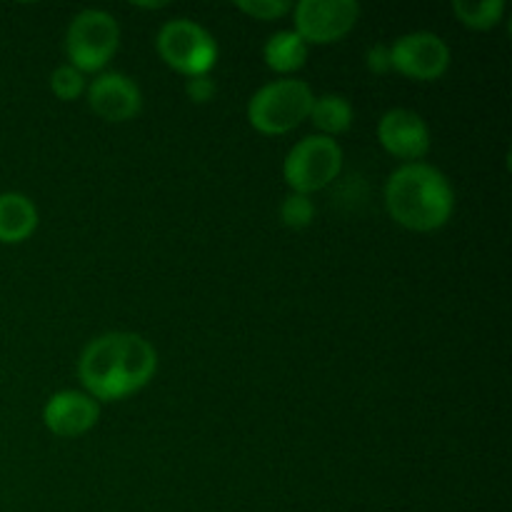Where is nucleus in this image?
<instances>
[{"instance_id":"obj_20","label":"nucleus","mask_w":512,"mask_h":512,"mask_svg":"<svg viewBox=\"0 0 512 512\" xmlns=\"http://www.w3.org/2000/svg\"><path fill=\"white\" fill-rule=\"evenodd\" d=\"M365 65H368V70H373V73L378 75L393 70V65H390V45L378 43L373 45V48H368V53H365Z\"/></svg>"},{"instance_id":"obj_10","label":"nucleus","mask_w":512,"mask_h":512,"mask_svg":"<svg viewBox=\"0 0 512 512\" xmlns=\"http://www.w3.org/2000/svg\"><path fill=\"white\" fill-rule=\"evenodd\" d=\"M378 140L395 158L418 163L430 150V128L415 110L393 108L380 118Z\"/></svg>"},{"instance_id":"obj_2","label":"nucleus","mask_w":512,"mask_h":512,"mask_svg":"<svg viewBox=\"0 0 512 512\" xmlns=\"http://www.w3.org/2000/svg\"><path fill=\"white\" fill-rule=\"evenodd\" d=\"M385 208L403 228L430 233L453 215V185L430 163H405L385 183Z\"/></svg>"},{"instance_id":"obj_6","label":"nucleus","mask_w":512,"mask_h":512,"mask_svg":"<svg viewBox=\"0 0 512 512\" xmlns=\"http://www.w3.org/2000/svg\"><path fill=\"white\" fill-rule=\"evenodd\" d=\"M158 53L170 68L183 75H205L218 60V43L200 23L190 18H173L160 28Z\"/></svg>"},{"instance_id":"obj_3","label":"nucleus","mask_w":512,"mask_h":512,"mask_svg":"<svg viewBox=\"0 0 512 512\" xmlns=\"http://www.w3.org/2000/svg\"><path fill=\"white\" fill-rule=\"evenodd\" d=\"M313 88L300 78H280L263 85L248 103V120L265 135H283L310 118Z\"/></svg>"},{"instance_id":"obj_17","label":"nucleus","mask_w":512,"mask_h":512,"mask_svg":"<svg viewBox=\"0 0 512 512\" xmlns=\"http://www.w3.org/2000/svg\"><path fill=\"white\" fill-rule=\"evenodd\" d=\"M85 78L78 68H73L70 63L58 65L50 75V90L58 95L60 100H75L85 93Z\"/></svg>"},{"instance_id":"obj_5","label":"nucleus","mask_w":512,"mask_h":512,"mask_svg":"<svg viewBox=\"0 0 512 512\" xmlns=\"http://www.w3.org/2000/svg\"><path fill=\"white\" fill-rule=\"evenodd\" d=\"M120 43V25L108 10L85 8L70 20L65 30V53L80 73L100 70L115 55Z\"/></svg>"},{"instance_id":"obj_19","label":"nucleus","mask_w":512,"mask_h":512,"mask_svg":"<svg viewBox=\"0 0 512 512\" xmlns=\"http://www.w3.org/2000/svg\"><path fill=\"white\" fill-rule=\"evenodd\" d=\"M185 95H188L193 103H208L215 95V83L208 73L205 75H190L185 80Z\"/></svg>"},{"instance_id":"obj_13","label":"nucleus","mask_w":512,"mask_h":512,"mask_svg":"<svg viewBox=\"0 0 512 512\" xmlns=\"http://www.w3.org/2000/svg\"><path fill=\"white\" fill-rule=\"evenodd\" d=\"M263 58L278 73H293L308 60V43L295 30H278L265 40Z\"/></svg>"},{"instance_id":"obj_11","label":"nucleus","mask_w":512,"mask_h":512,"mask_svg":"<svg viewBox=\"0 0 512 512\" xmlns=\"http://www.w3.org/2000/svg\"><path fill=\"white\" fill-rule=\"evenodd\" d=\"M98 400L78 390H60L45 403L43 423L45 428L60 438H75L83 435L98 423Z\"/></svg>"},{"instance_id":"obj_21","label":"nucleus","mask_w":512,"mask_h":512,"mask_svg":"<svg viewBox=\"0 0 512 512\" xmlns=\"http://www.w3.org/2000/svg\"><path fill=\"white\" fill-rule=\"evenodd\" d=\"M138 8H165V3H135Z\"/></svg>"},{"instance_id":"obj_7","label":"nucleus","mask_w":512,"mask_h":512,"mask_svg":"<svg viewBox=\"0 0 512 512\" xmlns=\"http://www.w3.org/2000/svg\"><path fill=\"white\" fill-rule=\"evenodd\" d=\"M295 33L308 45H328L345 38L360 18L355 0H300L293 5Z\"/></svg>"},{"instance_id":"obj_16","label":"nucleus","mask_w":512,"mask_h":512,"mask_svg":"<svg viewBox=\"0 0 512 512\" xmlns=\"http://www.w3.org/2000/svg\"><path fill=\"white\" fill-rule=\"evenodd\" d=\"M315 218V205L310 200V195H300L290 190L288 195L280 203V220H283L285 228L303 230L313 223Z\"/></svg>"},{"instance_id":"obj_9","label":"nucleus","mask_w":512,"mask_h":512,"mask_svg":"<svg viewBox=\"0 0 512 512\" xmlns=\"http://www.w3.org/2000/svg\"><path fill=\"white\" fill-rule=\"evenodd\" d=\"M85 95H88L90 110L108 123H125L143 108V93H140L138 83L115 70L93 78V83L85 88Z\"/></svg>"},{"instance_id":"obj_14","label":"nucleus","mask_w":512,"mask_h":512,"mask_svg":"<svg viewBox=\"0 0 512 512\" xmlns=\"http://www.w3.org/2000/svg\"><path fill=\"white\" fill-rule=\"evenodd\" d=\"M353 105L345 95L338 93H325L313 100L310 108V118H313L315 128L323 130V135L333 138V135L345 133L353 125Z\"/></svg>"},{"instance_id":"obj_4","label":"nucleus","mask_w":512,"mask_h":512,"mask_svg":"<svg viewBox=\"0 0 512 512\" xmlns=\"http://www.w3.org/2000/svg\"><path fill=\"white\" fill-rule=\"evenodd\" d=\"M343 170V148L328 135H308L288 150L283 163L285 183L293 193L310 195L328 188Z\"/></svg>"},{"instance_id":"obj_18","label":"nucleus","mask_w":512,"mask_h":512,"mask_svg":"<svg viewBox=\"0 0 512 512\" xmlns=\"http://www.w3.org/2000/svg\"><path fill=\"white\" fill-rule=\"evenodd\" d=\"M235 5L255 20H278L293 10V3L288 0H238Z\"/></svg>"},{"instance_id":"obj_8","label":"nucleus","mask_w":512,"mask_h":512,"mask_svg":"<svg viewBox=\"0 0 512 512\" xmlns=\"http://www.w3.org/2000/svg\"><path fill=\"white\" fill-rule=\"evenodd\" d=\"M390 65L413 80H438L450 68V48L438 33L415 30L393 40Z\"/></svg>"},{"instance_id":"obj_15","label":"nucleus","mask_w":512,"mask_h":512,"mask_svg":"<svg viewBox=\"0 0 512 512\" xmlns=\"http://www.w3.org/2000/svg\"><path fill=\"white\" fill-rule=\"evenodd\" d=\"M453 13L465 28L488 30L503 20L505 0H453Z\"/></svg>"},{"instance_id":"obj_12","label":"nucleus","mask_w":512,"mask_h":512,"mask_svg":"<svg viewBox=\"0 0 512 512\" xmlns=\"http://www.w3.org/2000/svg\"><path fill=\"white\" fill-rule=\"evenodd\" d=\"M38 228V208L23 193H0V243H23Z\"/></svg>"},{"instance_id":"obj_1","label":"nucleus","mask_w":512,"mask_h":512,"mask_svg":"<svg viewBox=\"0 0 512 512\" xmlns=\"http://www.w3.org/2000/svg\"><path fill=\"white\" fill-rule=\"evenodd\" d=\"M155 370L158 353L153 343L125 330L90 340L78 360L80 383L95 400H120L138 393L153 380Z\"/></svg>"}]
</instances>
